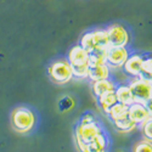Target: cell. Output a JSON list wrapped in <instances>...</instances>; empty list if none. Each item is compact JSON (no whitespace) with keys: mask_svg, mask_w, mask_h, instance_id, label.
Here are the masks:
<instances>
[{"mask_svg":"<svg viewBox=\"0 0 152 152\" xmlns=\"http://www.w3.org/2000/svg\"><path fill=\"white\" fill-rule=\"evenodd\" d=\"M102 132L104 129L96 121V117L91 113H85L75 128V144L77 146L85 144Z\"/></svg>","mask_w":152,"mask_h":152,"instance_id":"cell-1","label":"cell"},{"mask_svg":"<svg viewBox=\"0 0 152 152\" xmlns=\"http://www.w3.org/2000/svg\"><path fill=\"white\" fill-rule=\"evenodd\" d=\"M67 62L69 63L73 77L78 79L86 78L89 68V53L80 45H74L67 54Z\"/></svg>","mask_w":152,"mask_h":152,"instance_id":"cell-2","label":"cell"},{"mask_svg":"<svg viewBox=\"0 0 152 152\" xmlns=\"http://www.w3.org/2000/svg\"><path fill=\"white\" fill-rule=\"evenodd\" d=\"M79 45L88 53L105 51L110 46L106 29H93L82 35Z\"/></svg>","mask_w":152,"mask_h":152,"instance_id":"cell-3","label":"cell"},{"mask_svg":"<svg viewBox=\"0 0 152 152\" xmlns=\"http://www.w3.org/2000/svg\"><path fill=\"white\" fill-rule=\"evenodd\" d=\"M11 124L18 133H29L35 125V115L28 107H17L11 113Z\"/></svg>","mask_w":152,"mask_h":152,"instance_id":"cell-4","label":"cell"},{"mask_svg":"<svg viewBox=\"0 0 152 152\" xmlns=\"http://www.w3.org/2000/svg\"><path fill=\"white\" fill-rule=\"evenodd\" d=\"M129 88L134 97V102H139L142 105H151V97H152L151 78H145V77L134 78L130 82Z\"/></svg>","mask_w":152,"mask_h":152,"instance_id":"cell-5","label":"cell"},{"mask_svg":"<svg viewBox=\"0 0 152 152\" xmlns=\"http://www.w3.org/2000/svg\"><path fill=\"white\" fill-rule=\"evenodd\" d=\"M49 75L56 84H66L72 80L73 73L69 63L66 58H60L54 61L48 68Z\"/></svg>","mask_w":152,"mask_h":152,"instance_id":"cell-6","label":"cell"},{"mask_svg":"<svg viewBox=\"0 0 152 152\" xmlns=\"http://www.w3.org/2000/svg\"><path fill=\"white\" fill-rule=\"evenodd\" d=\"M108 43L111 46H124L126 48L130 42V34L124 26L119 23H112L106 28Z\"/></svg>","mask_w":152,"mask_h":152,"instance_id":"cell-7","label":"cell"},{"mask_svg":"<svg viewBox=\"0 0 152 152\" xmlns=\"http://www.w3.org/2000/svg\"><path fill=\"white\" fill-rule=\"evenodd\" d=\"M105 62L110 68L123 67L125 60L129 56V50L124 46H108L105 51Z\"/></svg>","mask_w":152,"mask_h":152,"instance_id":"cell-8","label":"cell"},{"mask_svg":"<svg viewBox=\"0 0 152 152\" xmlns=\"http://www.w3.org/2000/svg\"><path fill=\"white\" fill-rule=\"evenodd\" d=\"M128 116L136 124H142L151 118V105L133 102L128 106Z\"/></svg>","mask_w":152,"mask_h":152,"instance_id":"cell-9","label":"cell"},{"mask_svg":"<svg viewBox=\"0 0 152 152\" xmlns=\"http://www.w3.org/2000/svg\"><path fill=\"white\" fill-rule=\"evenodd\" d=\"M142 61H144L142 55H139V54L130 55L129 54L128 58L125 60L123 65V69L125 74L130 75L133 78L142 77Z\"/></svg>","mask_w":152,"mask_h":152,"instance_id":"cell-10","label":"cell"},{"mask_svg":"<svg viewBox=\"0 0 152 152\" xmlns=\"http://www.w3.org/2000/svg\"><path fill=\"white\" fill-rule=\"evenodd\" d=\"M108 146V140L106 134L102 132L99 135H96L90 141L85 144L78 145V148L80 152H106Z\"/></svg>","mask_w":152,"mask_h":152,"instance_id":"cell-11","label":"cell"},{"mask_svg":"<svg viewBox=\"0 0 152 152\" xmlns=\"http://www.w3.org/2000/svg\"><path fill=\"white\" fill-rule=\"evenodd\" d=\"M110 74H111V68L106 63H102V65H89L86 78H89L91 82H97L110 78Z\"/></svg>","mask_w":152,"mask_h":152,"instance_id":"cell-12","label":"cell"},{"mask_svg":"<svg viewBox=\"0 0 152 152\" xmlns=\"http://www.w3.org/2000/svg\"><path fill=\"white\" fill-rule=\"evenodd\" d=\"M116 83L113 82L112 79L107 78V79H102V80H97V82H93L91 84V89H93V93L96 97L101 96L105 93H108V91H115L116 89Z\"/></svg>","mask_w":152,"mask_h":152,"instance_id":"cell-13","label":"cell"},{"mask_svg":"<svg viewBox=\"0 0 152 152\" xmlns=\"http://www.w3.org/2000/svg\"><path fill=\"white\" fill-rule=\"evenodd\" d=\"M115 94H116V99L117 102L119 104H124L126 106H129L130 104L134 102V97L132 94V90L129 85H118L115 89Z\"/></svg>","mask_w":152,"mask_h":152,"instance_id":"cell-14","label":"cell"},{"mask_svg":"<svg viewBox=\"0 0 152 152\" xmlns=\"http://www.w3.org/2000/svg\"><path fill=\"white\" fill-rule=\"evenodd\" d=\"M113 124H115V128L121 133H132L137 125L135 122H133L129 118V116H125L117 121H113Z\"/></svg>","mask_w":152,"mask_h":152,"instance_id":"cell-15","label":"cell"},{"mask_svg":"<svg viewBox=\"0 0 152 152\" xmlns=\"http://www.w3.org/2000/svg\"><path fill=\"white\" fill-rule=\"evenodd\" d=\"M97 101H99V105H100L101 110H102L105 113H107L108 110L117 102V99H116L115 91H108V93H105L101 96H99Z\"/></svg>","mask_w":152,"mask_h":152,"instance_id":"cell-16","label":"cell"},{"mask_svg":"<svg viewBox=\"0 0 152 152\" xmlns=\"http://www.w3.org/2000/svg\"><path fill=\"white\" fill-rule=\"evenodd\" d=\"M107 115L110 117V119L113 122V121H117L119 118H123L125 116H128V106L124 105V104H119V102H116L113 105L108 112Z\"/></svg>","mask_w":152,"mask_h":152,"instance_id":"cell-17","label":"cell"},{"mask_svg":"<svg viewBox=\"0 0 152 152\" xmlns=\"http://www.w3.org/2000/svg\"><path fill=\"white\" fill-rule=\"evenodd\" d=\"M102 63H106L104 51L89 53V65H102Z\"/></svg>","mask_w":152,"mask_h":152,"instance_id":"cell-18","label":"cell"},{"mask_svg":"<svg viewBox=\"0 0 152 152\" xmlns=\"http://www.w3.org/2000/svg\"><path fill=\"white\" fill-rule=\"evenodd\" d=\"M133 152H152V146H151V140H140L137 141L134 147Z\"/></svg>","mask_w":152,"mask_h":152,"instance_id":"cell-19","label":"cell"},{"mask_svg":"<svg viewBox=\"0 0 152 152\" xmlns=\"http://www.w3.org/2000/svg\"><path fill=\"white\" fill-rule=\"evenodd\" d=\"M152 73V60L150 56L145 57L144 56V61H142V77L145 78H150Z\"/></svg>","mask_w":152,"mask_h":152,"instance_id":"cell-20","label":"cell"},{"mask_svg":"<svg viewBox=\"0 0 152 152\" xmlns=\"http://www.w3.org/2000/svg\"><path fill=\"white\" fill-rule=\"evenodd\" d=\"M142 126V135L144 137H146L147 140H151L152 139V132H151V128H152V119H147L146 122H144L141 124Z\"/></svg>","mask_w":152,"mask_h":152,"instance_id":"cell-21","label":"cell"},{"mask_svg":"<svg viewBox=\"0 0 152 152\" xmlns=\"http://www.w3.org/2000/svg\"><path fill=\"white\" fill-rule=\"evenodd\" d=\"M73 100L69 97V96H65V97H62L60 100V102H58V106H60V110L61 111H67L69 110L72 106H73Z\"/></svg>","mask_w":152,"mask_h":152,"instance_id":"cell-22","label":"cell"}]
</instances>
